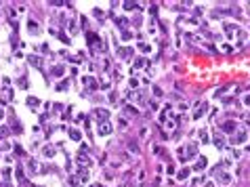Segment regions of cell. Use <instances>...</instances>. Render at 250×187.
<instances>
[{
	"mask_svg": "<svg viewBox=\"0 0 250 187\" xmlns=\"http://www.w3.org/2000/svg\"><path fill=\"white\" fill-rule=\"evenodd\" d=\"M97 131H99V135H109V132H111V124H109V122H101Z\"/></svg>",
	"mask_w": 250,
	"mask_h": 187,
	"instance_id": "6da1fadb",
	"label": "cell"
},
{
	"mask_svg": "<svg viewBox=\"0 0 250 187\" xmlns=\"http://www.w3.org/2000/svg\"><path fill=\"white\" fill-rule=\"evenodd\" d=\"M206 107H208L206 103H200L198 107H195V111H194V118H202V116H204V111H206Z\"/></svg>",
	"mask_w": 250,
	"mask_h": 187,
	"instance_id": "7a4b0ae2",
	"label": "cell"
},
{
	"mask_svg": "<svg viewBox=\"0 0 250 187\" xmlns=\"http://www.w3.org/2000/svg\"><path fill=\"white\" fill-rule=\"evenodd\" d=\"M28 29H29V34H40V28H38V23H36V21H32V19H29L28 21Z\"/></svg>",
	"mask_w": 250,
	"mask_h": 187,
	"instance_id": "3957f363",
	"label": "cell"
},
{
	"mask_svg": "<svg viewBox=\"0 0 250 187\" xmlns=\"http://www.w3.org/2000/svg\"><path fill=\"white\" fill-rule=\"evenodd\" d=\"M246 139H248V132H246V131H242V132H237V135H236V139H233V143L237 145V143H244Z\"/></svg>",
	"mask_w": 250,
	"mask_h": 187,
	"instance_id": "277c9868",
	"label": "cell"
},
{
	"mask_svg": "<svg viewBox=\"0 0 250 187\" xmlns=\"http://www.w3.org/2000/svg\"><path fill=\"white\" fill-rule=\"evenodd\" d=\"M195 170H204V168H206V158H204V156H202V158H198V162H195Z\"/></svg>",
	"mask_w": 250,
	"mask_h": 187,
	"instance_id": "5b68a950",
	"label": "cell"
},
{
	"mask_svg": "<svg viewBox=\"0 0 250 187\" xmlns=\"http://www.w3.org/2000/svg\"><path fill=\"white\" fill-rule=\"evenodd\" d=\"M82 82L86 84V86H88V88H97V82H95V80H93V78H90V76L82 78Z\"/></svg>",
	"mask_w": 250,
	"mask_h": 187,
	"instance_id": "8992f818",
	"label": "cell"
},
{
	"mask_svg": "<svg viewBox=\"0 0 250 187\" xmlns=\"http://www.w3.org/2000/svg\"><path fill=\"white\" fill-rule=\"evenodd\" d=\"M236 128H237L236 122H225V124H223V131H225V132H233Z\"/></svg>",
	"mask_w": 250,
	"mask_h": 187,
	"instance_id": "52a82bcc",
	"label": "cell"
},
{
	"mask_svg": "<svg viewBox=\"0 0 250 187\" xmlns=\"http://www.w3.org/2000/svg\"><path fill=\"white\" fill-rule=\"evenodd\" d=\"M95 116H97V120H103V122H105V118H107V110H95Z\"/></svg>",
	"mask_w": 250,
	"mask_h": 187,
	"instance_id": "ba28073f",
	"label": "cell"
},
{
	"mask_svg": "<svg viewBox=\"0 0 250 187\" xmlns=\"http://www.w3.org/2000/svg\"><path fill=\"white\" fill-rule=\"evenodd\" d=\"M29 63H32L34 67H42V59L40 57H29Z\"/></svg>",
	"mask_w": 250,
	"mask_h": 187,
	"instance_id": "9c48e42d",
	"label": "cell"
},
{
	"mask_svg": "<svg viewBox=\"0 0 250 187\" xmlns=\"http://www.w3.org/2000/svg\"><path fill=\"white\" fill-rule=\"evenodd\" d=\"M78 162H80V164H84V166H86V164H90V162H88V158H86V156H84L82 152L78 153Z\"/></svg>",
	"mask_w": 250,
	"mask_h": 187,
	"instance_id": "30bf717a",
	"label": "cell"
},
{
	"mask_svg": "<svg viewBox=\"0 0 250 187\" xmlns=\"http://www.w3.org/2000/svg\"><path fill=\"white\" fill-rule=\"evenodd\" d=\"M124 111L128 114V116H135V114H137V107H130V105H126V107H124Z\"/></svg>",
	"mask_w": 250,
	"mask_h": 187,
	"instance_id": "8fae6325",
	"label": "cell"
},
{
	"mask_svg": "<svg viewBox=\"0 0 250 187\" xmlns=\"http://www.w3.org/2000/svg\"><path fill=\"white\" fill-rule=\"evenodd\" d=\"M38 103H40V101H38V99H34V97L28 99V105H29V107H38Z\"/></svg>",
	"mask_w": 250,
	"mask_h": 187,
	"instance_id": "7c38bea8",
	"label": "cell"
},
{
	"mask_svg": "<svg viewBox=\"0 0 250 187\" xmlns=\"http://www.w3.org/2000/svg\"><path fill=\"white\" fill-rule=\"evenodd\" d=\"M187 174H189V168H183V170L179 173V179H181V181H183V179H187Z\"/></svg>",
	"mask_w": 250,
	"mask_h": 187,
	"instance_id": "4fadbf2b",
	"label": "cell"
},
{
	"mask_svg": "<svg viewBox=\"0 0 250 187\" xmlns=\"http://www.w3.org/2000/svg\"><path fill=\"white\" fill-rule=\"evenodd\" d=\"M78 179L82 181V183H84V181H88V174H86V170H80V174H78Z\"/></svg>",
	"mask_w": 250,
	"mask_h": 187,
	"instance_id": "5bb4252c",
	"label": "cell"
},
{
	"mask_svg": "<svg viewBox=\"0 0 250 187\" xmlns=\"http://www.w3.org/2000/svg\"><path fill=\"white\" fill-rule=\"evenodd\" d=\"M215 145L219 147V149H221V147H225V145H223V137H215Z\"/></svg>",
	"mask_w": 250,
	"mask_h": 187,
	"instance_id": "9a60e30c",
	"label": "cell"
},
{
	"mask_svg": "<svg viewBox=\"0 0 250 187\" xmlns=\"http://www.w3.org/2000/svg\"><path fill=\"white\" fill-rule=\"evenodd\" d=\"M70 137L74 139V141H80V132H78V131H72V132H70Z\"/></svg>",
	"mask_w": 250,
	"mask_h": 187,
	"instance_id": "2e32d148",
	"label": "cell"
},
{
	"mask_svg": "<svg viewBox=\"0 0 250 187\" xmlns=\"http://www.w3.org/2000/svg\"><path fill=\"white\" fill-rule=\"evenodd\" d=\"M8 135V131H7V126H2V128H0V139H4Z\"/></svg>",
	"mask_w": 250,
	"mask_h": 187,
	"instance_id": "e0dca14e",
	"label": "cell"
},
{
	"mask_svg": "<svg viewBox=\"0 0 250 187\" xmlns=\"http://www.w3.org/2000/svg\"><path fill=\"white\" fill-rule=\"evenodd\" d=\"M145 65V59H137V63H135V67H143Z\"/></svg>",
	"mask_w": 250,
	"mask_h": 187,
	"instance_id": "ac0fdd59",
	"label": "cell"
},
{
	"mask_svg": "<svg viewBox=\"0 0 250 187\" xmlns=\"http://www.w3.org/2000/svg\"><path fill=\"white\" fill-rule=\"evenodd\" d=\"M200 139H202V141H204V143H208V135H206V132H204V131L200 132Z\"/></svg>",
	"mask_w": 250,
	"mask_h": 187,
	"instance_id": "d6986e66",
	"label": "cell"
},
{
	"mask_svg": "<svg viewBox=\"0 0 250 187\" xmlns=\"http://www.w3.org/2000/svg\"><path fill=\"white\" fill-rule=\"evenodd\" d=\"M57 88H59V90H63V88H67V80H65V82H59V84H57Z\"/></svg>",
	"mask_w": 250,
	"mask_h": 187,
	"instance_id": "ffe728a7",
	"label": "cell"
},
{
	"mask_svg": "<svg viewBox=\"0 0 250 187\" xmlns=\"http://www.w3.org/2000/svg\"><path fill=\"white\" fill-rule=\"evenodd\" d=\"M53 153H55V149H51V147H46V149H44V156H53Z\"/></svg>",
	"mask_w": 250,
	"mask_h": 187,
	"instance_id": "44dd1931",
	"label": "cell"
},
{
	"mask_svg": "<svg viewBox=\"0 0 250 187\" xmlns=\"http://www.w3.org/2000/svg\"><path fill=\"white\" fill-rule=\"evenodd\" d=\"M122 38H124V40H130L132 34H130V32H124V34H122Z\"/></svg>",
	"mask_w": 250,
	"mask_h": 187,
	"instance_id": "7402d4cb",
	"label": "cell"
},
{
	"mask_svg": "<svg viewBox=\"0 0 250 187\" xmlns=\"http://www.w3.org/2000/svg\"><path fill=\"white\" fill-rule=\"evenodd\" d=\"M8 147H11V145H8L7 141H2V143H0V149H8Z\"/></svg>",
	"mask_w": 250,
	"mask_h": 187,
	"instance_id": "603a6c76",
	"label": "cell"
},
{
	"mask_svg": "<svg viewBox=\"0 0 250 187\" xmlns=\"http://www.w3.org/2000/svg\"><path fill=\"white\" fill-rule=\"evenodd\" d=\"M246 103H248V105H250V95H246Z\"/></svg>",
	"mask_w": 250,
	"mask_h": 187,
	"instance_id": "cb8c5ba5",
	"label": "cell"
},
{
	"mask_svg": "<svg viewBox=\"0 0 250 187\" xmlns=\"http://www.w3.org/2000/svg\"><path fill=\"white\" fill-rule=\"evenodd\" d=\"M2 116H4V111H2V110H0V118H2Z\"/></svg>",
	"mask_w": 250,
	"mask_h": 187,
	"instance_id": "d4e9b609",
	"label": "cell"
}]
</instances>
